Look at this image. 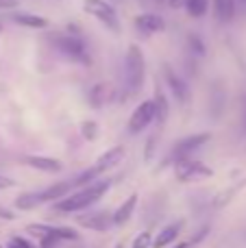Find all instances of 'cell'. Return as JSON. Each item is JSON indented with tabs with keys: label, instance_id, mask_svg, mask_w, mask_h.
I'll list each match as a JSON object with an SVG mask.
<instances>
[{
	"label": "cell",
	"instance_id": "cell-9",
	"mask_svg": "<svg viewBox=\"0 0 246 248\" xmlns=\"http://www.w3.org/2000/svg\"><path fill=\"white\" fill-rule=\"evenodd\" d=\"M164 81L166 85L170 87V92H172V96L177 98V103L181 105H187L190 103V85H187L185 81H183L181 77H179L177 72H174L170 65H164Z\"/></svg>",
	"mask_w": 246,
	"mask_h": 248
},
{
	"label": "cell",
	"instance_id": "cell-31",
	"mask_svg": "<svg viewBox=\"0 0 246 248\" xmlns=\"http://www.w3.org/2000/svg\"><path fill=\"white\" fill-rule=\"evenodd\" d=\"M15 7V0H0V9H11Z\"/></svg>",
	"mask_w": 246,
	"mask_h": 248
},
{
	"label": "cell",
	"instance_id": "cell-14",
	"mask_svg": "<svg viewBox=\"0 0 246 248\" xmlns=\"http://www.w3.org/2000/svg\"><path fill=\"white\" fill-rule=\"evenodd\" d=\"M22 163L33 170H39V172H48V174H55V172H61L63 170V163L59 159H52V157H44V155H26L22 157Z\"/></svg>",
	"mask_w": 246,
	"mask_h": 248
},
{
	"label": "cell",
	"instance_id": "cell-32",
	"mask_svg": "<svg viewBox=\"0 0 246 248\" xmlns=\"http://www.w3.org/2000/svg\"><path fill=\"white\" fill-rule=\"evenodd\" d=\"M192 244H190V242H181V244H177V246H174V248H190Z\"/></svg>",
	"mask_w": 246,
	"mask_h": 248
},
{
	"label": "cell",
	"instance_id": "cell-23",
	"mask_svg": "<svg viewBox=\"0 0 246 248\" xmlns=\"http://www.w3.org/2000/svg\"><path fill=\"white\" fill-rule=\"evenodd\" d=\"M81 135H83V140L94 141L96 137H98V124L94 120H85L81 124Z\"/></svg>",
	"mask_w": 246,
	"mask_h": 248
},
{
	"label": "cell",
	"instance_id": "cell-17",
	"mask_svg": "<svg viewBox=\"0 0 246 248\" xmlns=\"http://www.w3.org/2000/svg\"><path fill=\"white\" fill-rule=\"evenodd\" d=\"M138 194H131L129 198H126L124 202H122L120 207H118L116 211L111 214V218H113V227H122V224H126L131 220V216H133V211H135V207H138Z\"/></svg>",
	"mask_w": 246,
	"mask_h": 248
},
{
	"label": "cell",
	"instance_id": "cell-15",
	"mask_svg": "<svg viewBox=\"0 0 246 248\" xmlns=\"http://www.w3.org/2000/svg\"><path fill=\"white\" fill-rule=\"evenodd\" d=\"M113 98H116V90H113V85H109V83H96V85H92L90 92H87V100H90V105L94 109L105 107V105H109Z\"/></svg>",
	"mask_w": 246,
	"mask_h": 248
},
{
	"label": "cell",
	"instance_id": "cell-30",
	"mask_svg": "<svg viewBox=\"0 0 246 248\" xmlns=\"http://www.w3.org/2000/svg\"><path fill=\"white\" fill-rule=\"evenodd\" d=\"M0 218H4V220H13L15 216H13L9 209H2V207H0Z\"/></svg>",
	"mask_w": 246,
	"mask_h": 248
},
{
	"label": "cell",
	"instance_id": "cell-10",
	"mask_svg": "<svg viewBox=\"0 0 246 248\" xmlns=\"http://www.w3.org/2000/svg\"><path fill=\"white\" fill-rule=\"evenodd\" d=\"M124 155H126L124 146H113V148L105 150V153L100 155L98 159H96V161H94V166H90V170L94 172L96 176H100V174H103V172L111 170V168H116L118 163H122V159H124Z\"/></svg>",
	"mask_w": 246,
	"mask_h": 248
},
{
	"label": "cell",
	"instance_id": "cell-2",
	"mask_svg": "<svg viewBox=\"0 0 246 248\" xmlns=\"http://www.w3.org/2000/svg\"><path fill=\"white\" fill-rule=\"evenodd\" d=\"M48 42L52 44V48L61 57L74 61V63L87 65L92 61L87 44L83 42V37L78 33H52V35H48Z\"/></svg>",
	"mask_w": 246,
	"mask_h": 248
},
{
	"label": "cell",
	"instance_id": "cell-25",
	"mask_svg": "<svg viewBox=\"0 0 246 248\" xmlns=\"http://www.w3.org/2000/svg\"><path fill=\"white\" fill-rule=\"evenodd\" d=\"M151 246H153V235L148 231H144L133 240V246L131 248H151Z\"/></svg>",
	"mask_w": 246,
	"mask_h": 248
},
{
	"label": "cell",
	"instance_id": "cell-6",
	"mask_svg": "<svg viewBox=\"0 0 246 248\" xmlns=\"http://www.w3.org/2000/svg\"><path fill=\"white\" fill-rule=\"evenodd\" d=\"M209 140H212V135H209V133H194V135L181 137V140H179L177 144L170 148L168 157H166V163H174V161H179V159L192 157V155H194L199 148H203Z\"/></svg>",
	"mask_w": 246,
	"mask_h": 248
},
{
	"label": "cell",
	"instance_id": "cell-27",
	"mask_svg": "<svg viewBox=\"0 0 246 248\" xmlns=\"http://www.w3.org/2000/svg\"><path fill=\"white\" fill-rule=\"evenodd\" d=\"M157 137H159L157 133H155V135L148 137V144H146V161H151V159H153V153H155V141H157Z\"/></svg>",
	"mask_w": 246,
	"mask_h": 248
},
{
	"label": "cell",
	"instance_id": "cell-3",
	"mask_svg": "<svg viewBox=\"0 0 246 248\" xmlns=\"http://www.w3.org/2000/svg\"><path fill=\"white\" fill-rule=\"evenodd\" d=\"M146 78V59L144 52L138 44H131L126 50V59H124V83H126V96H135L144 85Z\"/></svg>",
	"mask_w": 246,
	"mask_h": 248
},
{
	"label": "cell",
	"instance_id": "cell-38",
	"mask_svg": "<svg viewBox=\"0 0 246 248\" xmlns=\"http://www.w3.org/2000/svg\"><path fill=\"white\" fill-rule=\"evenodd\" d=\"M0 248H7V246H0Z\"/></svg>",
	"mask_w": 246,
	"mask_h": 248
},
{
	"label": "cell",
	"instance_id": "cell-8",
	"mask_svg": "<svg viewBox=\"0 0 246 248\" xmlns=\"http://www.w3.org/2000/svg\"><path fill=\"white\" fill-rule=\"evenodd\" d=\"M153 122H155V105H153V100H144V103H139L138 107L133 109V113H131L129 133L138 135V133L146 131Z\"/></svg>",
	"mask_w": 246,
	"mask_h": 248
},
{
	"label": "cell",
	"instance_id": "cell-13",
	"mask_svg": "<svg viewBox=\"0 0 246 248\" xmlns=\"http://www.w3.org/2000/svg\"><path fill=\"white\" fill-rule=\"evenodd\" d=\"M70 192H74V183H72V179L70 181H59V183H55V185H48V187H44V189H39L37 192V198H39V202H57V201H61V198H65Z\"/></svg>",
	"mask_w": 246,
	"mask_h": 248
},
{
	"label": "cell",
	"instance_id": "cell-19",
	"mask_svg": "<svg viewBox=\"0 0 246 248\" xmlns=\"http://www.w3.org/2000/svg\"><path fill=\"white\" fill-rule=\"evenodd\" d=\"M246 185V179H242L240 183H235V185H231V187H225L222 192H218L216 196H214V201H212V205H214V209H222V207H227L231 201H233V196L240 192Z\"/></svg>",
	"mask_w": 246,
	"mask_h": 248
},
{
	"label": "cell",
	"instance_id": "cell-12",
	"mask_svg": "<svg viewBox=\"0 0 246 248\" xmlns=\"http://www.w3.org/2000/svg\"><path fill=\"white\" fill-rule=\"evenodd\" d=\"M135 29H138V33L146 35V37H151V35L155 33H161V31L166 29V20L161 16H157V13H142V16L135 17Z\"/></svg>",
	"mask_w": 246,
	"mask_h": 248
},
{
	"label": "cell",
	"instance_id": "cell-16",
	"mask_svg": "<svg viewBox=\"0 0 246 248\" xmlns=\"http://www.w3.org/2000/svg\"><path fill=\"white\" fill-rule=\"evenodd\" d=\"M181 231H183V220L170 222L168 227H164L159 233H157V237L153 240V246H155V248H166V246L174 244V242H177V237L181 235Z\"/></svg>",
	"mask_w": 246,
	"mask_h": 248
},
{
	"label": "cell",
	"instance_id": "cell-36",
	"mask_svg": "<svg viewBox=\"0 0 246 248\" xmlns=\"http://www.w3.org/2000/svg\"><path fill=\"white\" fill-rule=\"evenodd\" d=\"M0 33H2V24H0Z\"/></svg>",
	"mask_w": 246,
	"mask_h": 248
},
{
	"label": "cell",
	"instance_id": "cell-22",
	"mask_svg": "<svg viewBox=\"0 0 246 248\" xmlns=\"http://www.w3.org/2000/svg\"><path fill=\"white\" fill-rule=\"evenodd\" d=\"M185 9L192 17H203L209 9V0H187Z\"/></svg>",
	"mask_w": 246,
	"mask_h": 248
},
{
	"label": "cell",
	"instance_id": "cell-18",
	"mask_svg": "<svg viewBox=\"0 0 246 248\" xmlns=\"http://www.w3.org/2000/svg\"><path fill=\"white\" fill-rule=\"evenodd\" d=\"M151 100H153V105H155V120L159 122V126H164L170 116V103H168V98H166V92L159 87V83H157L155 94H153Z\"/></svg>",
	"mask_w": 246,
	"mask_h": 248
},
{
	"label": "cell",
	"instance_id": "cell-33",
	"mask_svg": "<svg viewBox=\"0 0 246 248\" xmlns=\"http://www.w3.org/2000/svg\"><path fill=\"white\" fill-rule=\"evenodd\" d=\"M244 124H246V105H244Z\"/></svg>",
	"mask_w": 246,
	"mask_h": 248
},
{
	"label": "cell",
	"instance_id": "cell-24",
	"mask_svg": "<svg viewBox=\"0 0 246 248\" xmlns=\"http://www.w3.org/2000/svg\"><path fill=\"white\" fill-rule=\"evenodd\" d=\"M187 48H190V52H194V55H199V57H203L205 50H207L199 35H187Z\"/></svg>",
	"mask_w": 246,
	"mask_h": 248
},
{
	"label": "cell",
	"instance_id": "cell-37",
	"mask_svg": "<svg viewBox=\"0 0 246 248\" xmlns=\"http://www.w3.org/2000/svg\"><path fill=\"white\" fill-rule=\"evenodd\" d=\"M238 2H246V0H238Z\"/></svg>",
	"mask_w": 246,
	"mask_h": 248
},
{
	"label": "cell",
	"instance_id": "cell-28",
	"mask_svg": "<svg viewBox=\"0 0 246 248\" xmlns=\"http://www.w3.org/2000/svg\"><path fill=\"white\" fill-rule=\"evenodd\" d=\"M15 185V181L9 179V176H2L0 174V189H7V187H13Z\"/></svg>",
	"mask_w": 246,
	"mask_h": 248
},
{
	"label": "cell",
	"instance_id": "cell-5",
	"mask_svg": "<svg viewBox=\"0 0 246 248\" xmlns=\"http://www.w3.org/2000/svg\"><path fill=\"white\" fill-rule=\"evenodd\" d=\"M174 176H177L181 183H200L205 179H212L214 170L209 166H205L203 161H196V159L187 157V159H179L172 163Z\"/></svg>",
	"mask_w": 246,
	"mask_h": 248
},
{
	"label": "cell",
	"instance_id": "cell-21",
	"mask_svg": "<svg viewBox=\"0 0 246 248\" xmlns=\"http://www.w3.org/2000/svg\"><path fill=\"white\" fill-rule=\"evenodd\" d=\"M235 4L238 0H214V13L218 22H231L235 16Z\"/></svg>",
	"mask_w": 246,
	"mask_h": 248
},
{
	"label": "cell",
	"instance_id": "cell-7",
	"mask_svg": "<svg viewBox=\"0 0 246 248\" xmlns=\"http://www.w3.org/2000/svg\"><path fill=\"white\" fill-rule=\"evenodd\" d=\"M83 9L92 17H96L103 26H107L111 33H116V35L120 33V20L116 16V9L107 0H83Z\"/></svg>",
	"mask_w": 246,
	"mask_h": 248
},
{
	"label": "cell",
	"instance_id": "cell-29",
	"mask_svg": "<svg viewBox=\"0 0 246 248\" xmlns=\"http://www.w3.org/2000/svg\"><path fill=\"white\" fill-rule=\"evenodd\" d=\"M166 2H168V7H170V9H183V7H185L187 0H166Z\"/></svg>",
	"mask_w": 246,
	"mask_h": 248
},
{
	"label": "cell",
	"instance_id": "cell-34",
	"mask_svg": "<svg viewBox=\"0 0 246 248\" xmlns=\"http://www.w3.org/2000/svg\"><path fill=\"white\" fill-rule=\"evenodd\" d=\"M113 248H122V244H116V246H113Z\"/></svg>",
	"mask_w": 246,
	"mask_h": 248
},
{
	"label": "cell",
	"instance_id": "cell-35",
	"mask_svg": "<svg viewBox=\"0 0 246 248\" xmlns=\"http://www.w3.org/2000/svg\"><path fill=\"white\" fill-rule=\"evenodd\" d=\"M155 2H166V0H155Z\"/></svg>",
	"mask_w": 246,
	"mask_h": 248
},
{
	"label": "cell",
	"instance_id": "cell-20",
	"mask_svg": "<svg viewBox=\"0 0 246 248\" xmlns=\"http://www.w3.org/2000/svg\"><path fill=\"white\" fill-rule=\"evenodd\" d=\"M11 20L20 26H26V29H46L48 20L42 16H35V13H13Z\"/></svg>",
	"mask_w": 246,
	"mask_h": 248
},
{
	"label": "cell",
	"instance_id": "cell-26",
	"mask_svg": "<svg viewBox=\"0 0 246 248\" xmlns=\"http://www.w3.org/2000/svg\"><path fill=\"white\" fill-rule=\"evenodd\" d=\"M7 248H37L35 244H31L26 237H20V235H13L11 240H9V244Z\"/></svg>",
	"mask_w": 246,
	"mask_h": 248
},
{
	"label": "cell",
	"instance_id": "cell-11",
	"mask_svg": "<svg viewBox=\"0 0 246 248\" xmlns=\"http://www.w3.org/2000/svg\"><path fill=\"white\" fill-rule=\"evenodd\" d=\"M77 222L83 229H90V231H96V233H107L113 227V218L109 211H94V214H87V216H78Z\"/></svg>",
	"mask_w": 246,
	"mask_h": 248
},
{
	"label": "cell",
	"instance_id": "cell-4",
	"mask_svg": "<svg viewBox=\"0 0 246 248\" xmlns=\"http://www.w3.org/2000/svg\"><path fill=\"white\" fill-rule=\"evenodd\" d=\"M31 235L37 237L39 248H59L61 242H77L78 233L72 227H52V224L33 222L26 227Z\"/></svg>",
	"mask_w": 246,
	"mask_h": 248
},
{
	"label": "cell",
	"instance_id": "cell-1",
	"mask_svg": "<svg viewBox=\"0 0 246 248\" xmlns=\"http://www.w3.org/2000/svg\"><path fill=\"white\" fill-rule=\"evenodd\" d=\"M111 187V181H94V183L85 185V187H78L74 192H70L65 198L55 202V211L59 214H78V211L90 209L92 205L100 201L105 194Z\"/></svg>",
	"mask_w": 246,
	"mask_h": 248
}]
</instances>
